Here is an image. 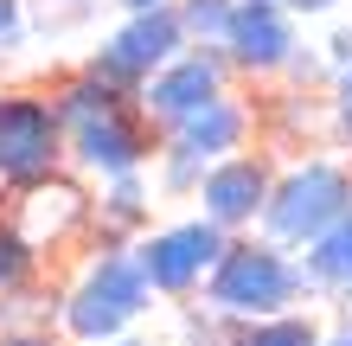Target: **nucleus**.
<instances>
[{
    "mask_svg": "<svg viewBox=\"0 0 352 346\" xmlns=\"http://www.w3.org/2000/svg\"><path fill=\"white\" fill-rule=\"evenodd\" d=\"M179 13V26L186 39H205V45H224V26H231V0H186Z\"/></svg>",
    "mask_w": 352,
    "mask_h": 346,
    "instance_id": "a211bd4d",
    "label": "nucleus"
},
{
    "mask_svg": "<svg viewBox=\"0 0 352 346\" xmlns=\"http://www.w3.org/2000/svg\"><path fill=\"white\" fill-rule=\"evenodd\" d=\"M122 7H129V19H135V13H154V7H167V0H122Z\"/></svg>",
    "mask_w": 352,
    "mask_h": 346,
    "instance_id": "a878e982",
    "label": "nucleus"
},
{
    "mask_svg": "<svg viewBox=\"0 0 352 346\" xmlns=\"http://www.w3.org/2000/svg\"><path fill=\"white\" fill-rule=\"evenodd\" d=\"M301 301H314L307 295V276H301V257L276 250L269 237H231V250L205 276V308L218 321H231V327L288 314V308H301Z\"/></svg>",
    "mask_w": 352,
    "mask_h": 346,
    "instance_id": "f257e3e1",
    "label": "nucleus"
},
{
    "mask_svg": "<svg viewBox=\"0 0 352 346\" xmlns=\"http://www.w3.org/2000/svg\"><path fill=\"white\" fill-rule=\"evenodd\" d=\"M65 160V122L45 96H0V180L7 186H38Z\"/></svg>",
    "mask_w": 352,
    "mask_h": 346,
    "instance_id": "39448f33",
    "label": "nucleus"
},
{
    "mask_svg": "<svg viewBox=\"0 0 352 346\" xmlns=\"http://www.w3.org/2000/svg\"><path fill=\"white\" fill-rule=\"evenodd\" d=\"M224 96V58L218 52H179L167 71H154L141 84V109L154 116V129H179L199 109H212Z\"/></svg>",
    "mask_w": 352,
    "mask_h": 346,
    "instance_id": "0eeeda50",
    "label": "nucleus"
},
{
    "mask_svg": "<svg viewBox=\"0 0 352 346\" xmlns=\"http://www.w3.org/2000/svg\"><path fill=\"white\" fill-rule=\"evenodd\" d=\"M148 212H154V186L141 173L102 180V199H96V237H102V250H135Z\"/></svg>",
    "mask_w": 352,
    "mask_h": 346,
    "instance_id": "ddd939ff",
    "label": "nucleus"
},
{
    "mask_svg": "<svg viewBox=\"0 0 352 346\" xmlns=\"http://www.w3.org/2000/svg\"><path fill=\"white\" fill-rule=\"evenodd\" d=\"M224 52L243 71H282L295 58V26H288L282 0H231V26H224Z\"/></svg>",
    "mask_w": 352,
    "mask_h": 346,
    "instance_id": "9b49d317",
    "label": "nucleus"
},
{
    "mask_svg": "<svg viewBox=\"0 0 352 346\" xmlns=\"http://www.w3.org/2000/svg\"><path fill=\"white\" fill-rule=\"evenodd\" d=\"M340 135L352 141V71H340Z\"/></svg>",
    "mask_w": 352,
    "mask_h": 346,
    "instance_id": "5701e85b",
    "label": "nucleus"
},
{
    "mask_svg": "<svg viewBox=\"0 0 352 346\" xmlns=\"http://www.w3.org/2000/svg\"><path fill=\"white\" fill-rule=\"evenodd\" d=\"M84 13H90V0H38L32 26H38V32H65V26H77Z\"/></svg>",
    "mask_w": 352,
    "mask_h": 346,
    "instance_id": "6ab92c4d",
    "label": "nucleus"
},
{
    "mask_svg": "<svg viewBox=\"0 0 352 346\" xmlns=\"http://www.w3.org/2000/svg\"><path fill=\"white\" fill-rule=\"evenodd\" d=\"M32 276H38V250L19 237L13 218H0V301H7V295H26Z\"/></svg>",
    "mask_w": 352,
    "mask_h": 346,
    "instance_id": "f3484780",
    "label": "nucleus"
},
{
    "mask_svg": "<svg viewBox=\"0 0 352 346\" xmlns=\"http://www.w3.org/2000/svg\"><path fill=\"white\" fill-rule=\"evenodd\" d=\"M141 314H154V289H148V276H141L135 250H96L84 263V276L58 301V327L77 346H102V340L135 334Z\"/></svg>",
    "mask_w": 352,
    "mask_h": 346,
    "instance_id": "f03ea898",
    "label": "nucleus"
},
{
    "mask_svg": "<svg viewBox=\"0 0 352 346\" xmlns=\"http://www.w3.org/2000/svg\"><path fill=\"white\" fill-rule=\"evenodd\" d=\"M320 346H352V321H346V327H333V334H327Z\"/></svg>",
    "mask_w": 352,
    "mask_h": 346,
    "instance_id": "393cba45",
    "label": "nucleus"
},
{
    "mask_svg": "<svg viewBox=\"0 0 352 346\" xmlns=\"http://www.w3.org/2000/svg\"><path fill=\"white\" fill-rule=\"evenodd\" d=\"M269 186H276V173H269L263 154H231V160H218V167H205V186H199L205 212L199 218H212L224 237H237V231H250L263 218Z\"/></svg>",
    "mask_w": 352,
    "mask_h": 346,
    "instance_id": "6e6552de",
    "label": "nucleus"
},
{
    "mask_svg": "<svg viewBox=\"0 0 352 346\" xmlns=\"http://www.w3.org/2000/svg\"><path fill=\"white\" fill-rule=\"evenodd\" d=\"M0 346H58L52 327H13V334H0Z\"/></svg>",
    "mask_w": 352,
    "mask_h": 346,
    "instance_id": "412c9836",
    "label": "nucleus"
},
{
    "mask_svg": "<svg viewBox=\"0 0 352 346\" xmlns=\"http://www.w3.org/2000/svg\"><path fill=\"white\" fill-rule=\"evenodd\" d=\"M65 148H71V160H77L84 173L122 180V173H141V167H148V154H160V141L129 116V103H122V109H109V116L84 122V129H71Z\"/></svg>",
    "mask_w": 352,
    "mask_h": 346,
    "instance_id": "1a4fd4ad",
    "label": "nucleus"
},
{
    "mask_svg": "<svg viewBox=\"0 0 352 346\" xmlns=\"http://www.w3.org/2000/svg\"><path fill=\"white\" fill-rule=\"evenodd\" d=\"M26 45V0H0V58Z\"/></svg>",
    "mask_w": 352,
    "mask_h": 346,
    "instance_id": "aec40b11",
    "label": "nucleus"
},
{
    "mask_svg": "<svg viewBox=\"0 0 352 346\" xmlns=\"http://www.w3.org/2000/svg\"><path fill=\"white\" fill-rule=\"evenodd\" d=\"M243 135H250V109L231 103V96H218L212 109H199L192 122H179L167 148L186 154V160H199V167H218V160H231L243 148Z\"/></svg>",
    "mask_w": 352,
    "mask_h": 346,
    "instance_id": "f8f14e48",
    "label": "nucleus"
},
{
    "mask_svg": "<svg viewBox=\"0 0 352 346\" xmlns=\"http://www.w3.org/2000/svg\"><path fill=\"white\" fill-rule=\"evenodd\" d=\"M179 45H186V26H179L173 7L135 13L129 26H122L109 45L90 58V77H102V84L122 90V96H135V84H148L154 71H167L173 58H179Z\"/></svg>",
    "mask_w": 352,
    "mask_h": 346,
    "instance_id": "423d86ee",
    "label": "nucleus"
},
{
    "mask_svg": "<svg viewBox=\"0 0 352 346\" xmlns=\"http://www.w3.org/2000/svg\"><path fill=\"white\" fill-rule=\"evenodd\" d=\"M301 276H307V295H314V301L320 295L327 301H346V289H352V212L320 244H307V250H301Z\"/></svg>",
    "mask_w": 352,
    "mask_h": 346,
    "instance_id": "4468645a",
    "label": "nucleus"
},
{
    "mask_svg": "<svg viewBox=\"0 0 352 346\" xmlns=\"http://www.w3.org/2000/svg\"><path fill=\"white\" fill-rule=\"evenodd\" d=\"M327 58H333V65H340V71H352V26H346V32H333V39H327Z\"/></svg>",
    "mask_w": 352,
    "mask_h": 346,
    "instance_id": "4be33fe9",
    "label": "nucleus"
},
{
    "mask_svg": "<svg viewBox=\"0 0 352 346\" xmlns=\"http://www.w3.org/2000/svg\"><path fill=\"white\" fill-rule=\"evenodd\" d=\"M90 212H96V199L77 186V180H58V173L38 180V186H26V193L13 199V225H19V237H26L38 257H45L52 244H65Z\"/></svg>",
    "mask_w": 352,
    "mask_h": 346,
    "instance_id": "9d476101",
    "label": "nucleus"
},
{
    "mask_svg": "<svg viewBox=\"0 0 352 346\" xmlns=\"http://www.w3.org/2000/svg\"><path fill=\"white\" fill-rule=\"evenodd\" d=\"M320 321L307 308H288V314H269V321H250V327H237L231 346H320Z\"/></svg>",
    "mask_w": 352,
    "mask_h": 346,
    "instance_id": "2eb2a0df",
    "label": "nucleus"
},
{
    "mask_svg": "<svg viewBox=\"0 0 352 346\" xmlns=\"http://www.w3.org/2000/svg\"><path fill=\"white\" fill-rule=\"evenodd\" d=\"M122 103H129V96H122V90H109L102 77H77V84L58 96L52 109H58V122H65V135H71V129H84V122L109 116V109H122Z\"/></svg>",
    "mask_w": 352,
    "mask_h": 346,
    "instance_id": "dca6fc26",
    "label": "nucleus"
},
{
    "mask_svg": "<svg viewBox=\"0 0 352 346\" xmlns=\"http://www.w3.org/2000/svg\"><path fill=\"white\" fill-rule=\"evenodd\" d=\"M102 346H154V340H141V334H122V340H102Z\"/></svg>",
    "mask_w": 352,
    "mask_h": 346,
    "instance_id": "bb28decb",
    "label": "nucleus"
},
{
    "mask_svg": "<svg viewBox=\"0 0 352 346\" xmlns=\"http://www.w3.org/2000/svg\"><path fill=\"white\" fill-rule=\"evenodd\" d=\"M346 212H352V173L340 160H301V167H288L276 186H269V206L256 218V231L276 244V250L301 257L307 244H320Z\"/></svg>",
    "mask_w": 352,
    "mask_h": 346,
    "instance_id": "7ed1b4c3",
    "label": "nucleus"
},
{
    "mask_svg": "<svg viewBox=\"0 0 352 346\" xmlns=\"http://www.w3.org/2000/svg\"><path fill=\"white\" fill-rule=\"evenodd\" d=\"M340 0H282V13H333Z\"/></svg>",
    "mask_w": 352,
    "mask_h": 346,
    "instance_id": "b1692460",
    "label": "nucleus"
},
{
    "mask_svg": "<svg viewBox=\"0 0 352 346\" xmlns=\"http://www.w3.org/2000/svg\"><path fill=\"white\" fill-rule=\"evenodd\" d=\"M224 250H231V237H224L212 218H179V225H160V231L141 237L135 244V263H141V276H148L154 295L186 301V295L205 289V276L218 270Z\"/></svg>",
    "mask_w": 352,
    "mask_h": 346,
    "instance_id": "20e7f679",
    "label": "nucleus"
},
{
    "mask_svg": "<svg viewBox=\"0 0 352 346\" xmlns=\"http://www.w3.org/2000/svg\"><path fill=\"white\" fill-rule=\"evenodd\" d=\"M346 308H352V289H346Z\"/></svg>",
    "mask_w": 352,
    "mask_h": 346,
    "instance_id": "cd10ccee",
    "label": "nucleus"
}]
</instances>
